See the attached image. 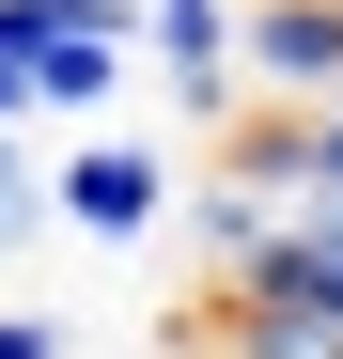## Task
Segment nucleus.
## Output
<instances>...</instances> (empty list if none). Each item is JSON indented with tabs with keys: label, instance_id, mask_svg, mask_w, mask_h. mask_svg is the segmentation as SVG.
Here are the masks:
<instances>
[{
	"label": "nucleus",
	"instance_id": "f03ea898",
	"mask_svg": "<svg viewBox=\"0 0 343 359\" xmlns=\"http://www.w3.org/2000/svg\"><path fill=\"white\" fill-rule=\"evenodd\" d=\"M141 63H156L172 109H188V141H218L250 109V79H234V0H141Z\"/></svg>",
	"mask_w": 343,
	"mask_h": 359
},
{
	"label": "nucleus",
	"instance_id": "f257e3e1",
	"mask_svg": "<svg viewBox=\"0 0 343 359\" xmlns=\"http://www.w3.org/2000/svg\"><path fill=\"white\" fill-rule=\"evenodd\" d=\"M47 219L94 234V250H156V234H172V141L63 126V141H47Z\"/></svg>",
	"mask_w": 343,
	"mask_h": 359
},
{
	"label": "nucleus",
	"instance_id": "423d86ee",
	"mask_svg": "<svg viewBox=\"0 0 343 359\" xmlns=\"http://www.w3.org/2000/svg\"><path fill=\"white\" fill-rule=\"evenodd\" d=\"M0 359H63V328H47V313H0Z\"/></svg>",
	"mask_w": 343,
	"mask_h": 359
},
{
	"label": "nucleus",
	"instance_id": "7ed1b4c3",
	"mask_svg": "<svg viewBox=\"0 0 343 359\" xmlns=\"http://www.w3.org/2000/svg\"><path fill=\"white\" fill-rule=\"evenodd\" d=\"M234 79L281 109L343 94V0H234Z\"/></svg>",
	"mask_w": 343,
	"mask_h": 359
},
{
	"label": "nucleus",
	"instance_id": "0eeeda50",
	"mask_svg": "<svg viewBox=\"0 0 343 359\" xmlns=\"http://www.w3.org/2000/svg\"><path fill=\"white\" fill-rule=\"evenodd\" d=\"M31 234H47V219H31V203H0V250H31Z\"/></svg>",
	"mask_w": 343,
	"mask_h": 359
},
{
	"label": "nucleus",
	"instance_id": "20e7f679",
	"mask_svg": "<svg viewBox=\"0 0 343 359\" xmlns=\"http://www.w3.org/2000/svg\"><path fill=\"white\" fill-rule=\"evenodd\" d=\"M203 359H343V328H297V313H265V297H218L203 281Z\"/></svg>",
	"mask_w": 343,
	"mask_h": 359
},
{
	"label": "nucleus",
	"instance_id": "39448f33",
	"mask_svg": "<svg viewBox=\"0 0 343 359\" xmlns=\"http://www.w3.org/2000/svg\"><path fill=\"white\" fill-rule=\"evenodd\" d=\"M312 203H343V94H312Z\"/></svg>",
	"mask_w": 343,
	"mask_h": 359
}]
</instances>
